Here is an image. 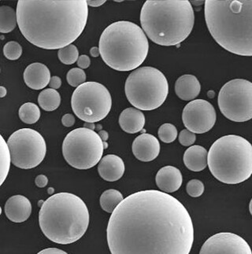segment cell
I'll use <instances>...</instances> for the list:
<instances>
[{
    "mask_svg": "<svg viewBox=\"0 0 252 254\" xmlns=\"http://www.w3.org/2000/svg\"><path fill=\"white\" fill-rule=\"evenodd\" d=\"M205 20L213 38L224 49L252 56V0H207Z\"/></svg>",
    "mask_w": 252,
    "mask_h": 254,
    "instance_id": "cell-3",
    "label": "cell"
},
{
    "mask_svg": "<svg viewBox=\"0 0 252 254\" xmlns=\"http://www.w3.org/2000/svg\"><path fill=\"white\" fill-rule=\"evenodd\" d=\"M37 254H68L58 248H48L40 251Z\"/></svg>",
    "mask_w": 252,
    "mask_h": 254,
    "instance_id": "cell-38",
    "label": "cell"
},
{
    "mask_svg": "<svg viewBox=\"0 0 252 254\" xmlns=\"http://www.w3.org/2000/svg\"><path fill=\"white\" fill-rule=\"evenodd\" d=\"M249 209H250L251 214H252V198L250 201V205H249Z\"/></svg>",
    "mask_w": 252,
    "mask_h": 254,
    "instance_id": "cell-44",
    "label": "cell"
},
{
    "mask_svg": "<svg viewBox=\"0 0 252 254\" xmlns=\"http://www.w3.org/2000/svg\"><path fill=\"white\" fill-rule=\"evenodd\" d=\"M40 229L53 243L67 245L82 238L89 224V212L74 193H55L44 201L39 212Z\"/></svg>",
    "mask_w": 252,
    "mask_h": 254,
    "instance_id": "cell-5",
    "label": "cell"
},
{
    "mask_svg": "<svg viewBox=\"0 0 252 254\" xmlns=\"http://www.w3.org/2000/svg\"><path fill=\"white\" fill-rule=\"evenodd\" d=\"M186 190H187L188 195L191 197H200L204 192V185L200 180H190L186 186Z\"/></svg>",
    "mask_w": 252,
    "mask_h": 254,
    "instance_id": "cell-32",
    "label": "cell"
},
{
    "mask_svg": "<svg viewBox=\"0 0 252 254\" xmlns=\"http://www.w3.org/2000/svg\"><path fill=\"white\" fill-rule=\"evenodd\" d=\"M35 183H36V185L38 188H45L48 184V177L44 176V175H39L38 177H36Z\"/></svg>",
    "mask_w": 252,
    "mask_h": 254,
    "instance_id": "cell-36",
    "label": "cell"
},
{
    "mask_svg": "<svg viewBox=\"0 0 252 254\" xmlns=\"http://www.w3.org/2000/svg\"><path fill=\"white\" fill-rule=\"evenodd\" d=\"M156 185L160 190L166 193H172L180 189L183 182L181 173L178 169L173 166H165L162 168L156 177Z\"/></svg>",
    "mask_w": 252,
    "mask_h": 254,
    "instance_id": "cell-19",
    "label": "cell"
},
{
    "mask_svg": "<svg viewBox=\"0 0 252 254\" xmlns=\"http://www.w3.org/2000/svg\"><path fill=\"white\" fill-rule=\"evenodd\" d=\"M159 137L161 141L166 143L173 142L177 137V130L172 124H164L159 129Z\"/></svg>",
    "mask_w": 252,
    "mask_h": 254,
    "instance_id": "cell-29",
    "label": "cell"
},
{
    "mask_svg": "<svg viewBox=\"0 0 252 254\" xmlns=\"http://www.w3.org/2000/svg\"><path fill=\"white\" fill-rule=\"evenodd\" d=\"M62 85V80L59 76H52L50 80L49 86L51 89H59Z\"/></svg>",
    "mask_w": 252,
    "mask_h": 254,
    "instance_id": "cell-37",
    "label": "cell"
},
{
    "mask_svg": "<svg viewBox=\"0 0 252 254\" xmlns=\"http://www.w3.org/2000/svg\"><path fill=\"white\" fill-rule=\"evenodd\" d=\"M201 91L199 80L193 75H183L175 83V92L180 99L193 101Z\"/></svg>",
    "mask_w": 252,
    "mask_h": 254,
    "instance_id": "cell-20",
    "label": "cell"
},
{
    "mask_svg": "<svg viewBox=\"0 0 252 254\" xmlns=\"http://www.w3.org/2000/svg\"><path fill=\"white\" fill-rule=\"evenodd\" d=\"M84 127L91 129V130H94V129H95V125L93 123H86L85 125H84Z\"/></svg>",
    "mask_w": 252,
    "mask_h": 254,
    "instance_id": "cell-43",
    "label": "cell"
},
{
    "mask_svg": "<svg viewBox=\"0 0 252 254\" xmlns=\"http://www.w3.org/2000/svg\"><path fill=\"white\" fill-rule=\"evenodd\" d=\"M51 78L49 68L42 63H32L26 67L24 72L25 84L33 90H41L47 87Z\"/></svg>",
    "mask_w": 252,
    "mask_h": 254,
    "instance_id": "cell-18",
    "label": "cell"
},
{
    "mask_svg": "<svg viewBox=\"0 0 252 254\" xmlns=\"http://www.w3.org/2000/svg\"><path fill=\"white\" fill-rule=\"evenodd\" d=\"M199 254H252L249 243L239 235L221 232L209 238Z\"/></svg>",
    "mask_w": 252,
    "mask_h": 254,
    "instance_id": "cell-14",
    "label": "cell"
},
{
    "mask_svg": "<svg viewBox=\"0 0 252 254\" xmlns=\"http://www.w3.org/2000/svg\"><path fill=\"white\" fill-rule=\"evenodd\" d=\"M216 118L214 106L204 99L190 102L182 113L184 126L195 134H203L211 130L215 125Z\"/></svg>",
    "mask_w": 252,
    "mask_h": 254,
    "instance_id": "cell-13",
    "label": "cell"
},
{
    "mask_svg": "<svg viewBox=\"0 0 252 254\" xmlns=\"http://www.w3.org/2000/svg\"><path fill=\"white\" fill-rule=\"evenodd\" d=\"M17 13L9 6H0V32L9 33L17 26Z\"/></svg>",
    "mask_w": 252,
    "mask_h": 254,
    "instance_id": "cell-24",
    "label": "cell"
},
{
    "mask_svg": "<svg viewBox=\"0 0 252 254\" xmlns=\"http://www.w3.org/2000/svg\"><path fill=\"white\" fill-rule=\"evenodd\" d=\"M90 64H91V60H90V58L87 55H81L80 57L78 58V65L82 69L88 68Z\"/></svg>",
    "mask_w": 252,
    "mask_h": 254,
    "instance_id": "cell-34",
    "label": "cell"
},
{
    "mask_svg": "<svg viewBox=\"0 0 252 254\" xmlns=\"http://www.w3.org/2000/svg\"><path fill=\"white\" fill-rule=\"evenodd\" d=\"M123 199V195L121 194V192L114 189H110L105 190L102 193L99 203L101 208L105 212L112 213Z\"/></svg>",
    "mask_w": 252,
    "mask_h": 254,
    "instance_id": "cell-25",
    "label": "cell"
},
{
    "mask_svg": "<svg viewBox=\"0 0 252 254\" xmlns=\"http://www.w3.org/2000/svg\"><path fill=\"white\" fill-rule=\"evenodd\" d=\"M5 213L12 222H25L32 213V204L25 196H12L6 201Z\"/></svg>",
    "mask_w": 252,
    "mask_h": 254,
    "instance_id": "cell-16",
    "label": "cell"
},
{
    "mask_svg": "<svg viewBox=\"0 0 252 254\" xmlns=\"http://www.w3.org/2000/svg\"><path fill=\"white\" fill-rule=\"evenodd\" d=\"M10 163L11 160L7 142L0 134V187L2 186L7 177L10 171Z\"/></svg>",
    "mask_w": 252,
    "mask_h": 254,
    "instance_id": "cell-26",
    "label": "cell"
},
{
    "mask_svg": "<svg viewBox=\"0 0 252 254\" xmlns=\"http://www.w3.org/2000/svg\"><path fill=\"white\" fill-rule=\"evenodd\" d=\"M11 163L22 169L36 168L45 158L47 146L44 137L31 128H21L8 138Z\"/></svg>",
    "mask_w": 252,
    "mask_h": 254,
    "instance_id": "cell-11",
    "label": "cell"
},
{
    "mask_svg": "<svg viewBox=\"0 0 252 254\" xmlns=\"http://www.w3.org/2000/svg\"><path fill=\"white\" fill-rule=\"evenodd\" d=\"M7 91H6V87L0 86V98H4L6 96Z\"/></svg>",
    "mask_w": 252,
    "mask_h": 254,
    "instance_id": "cell-42",
    "label": "cell"
},
{
    "mask_svg": "<svg viewBox=\"0 0 252 254\" xmlns=\"http://www.w3.org/2000/svg\"><path fill=\"white\" fill-rule=\"evenodd\" d=\"M141 23L155 44L179 45L193 29V8L188 0H147L141 9Z\"/></svg>",
    "mask_w": 252,
    "mask_h": 254,
    "instance_id": "cell-4",
    "label": "cell"
},
{
    "mask_svg": "<svg viewBox=\"0 0 252 254\" xmlns=\"http://www.w3.org/2000/svg\"><path fill=\"white\" fill-rule=\"evenodd\" d=\"M106 2L105 0H87V6H92V7H98L102 6V4Z\"/></svg>",
    "mask_w": 252,
    "mask_h": 254,
    "instance_id": "cell-39",
    "label": "cell"
},
{
    "mask_svg": "<svg viewBox=\"0 0 252 254\" xmlns=\"http://www.w3.org/2000/svg\"><path fill=\"white\" fill-rule=\"evenodd\" d=\"M1 213H2V208L0 207V215H1Z\"/></svg>",
    "mask_w": 252,
    "mask_h": 254,
    "instance_id": "cell-45",
    "label": "cell"
},
{
    "mask_svg": "<svg viewBox=\"0 0 252 254\" xmlns=\"http://www.w3.org/2000/svg\"><path fill=\"white\" fill-rule=\"evenodd\" d=\"M120 127L125 132L135 134L142 131L145 125V117L141 110L127 108L121 112L119 117Z\"/></svg>",
    "mask_w": 252,
    "mask_h": 254,
    "instance_id": "cell-21",
    "label": "cell"
},
{
    "mask_svg": "<svg viewBox=\"0 0 252 254\" xmlns=\"http://www.w3.org/2000/svg\"><path fill=\"white\" fill-rule=\"evenodd\" d=\"M62 124L65 127H72L75 124V118L71 114H65L62 118Z\"/></svg>",
    "mask_w": 252,
    "mask_h": 254,
    "instance_id": "cell-35",
    "label": "cell"
},
{
    "mask_svg": "<svg viewBox=\"0 0 252 254\" xmlns=\"http://www.w3.org/2000/svg\"><path fill=\"white\" fill-rule=\"evenodd\" d=\"M103 141L98 133L86 127L74 129L63 143V154L69 165L77 169H89L101 161Z\"/></svg>",
    "mask_w": 252,
    "mask_h": 254,
    "instance_id": "cell-9",
    "label": "cell"
},
{
    "mask_svg": "<svg viewBox=\"0 0 252 254\" xmlns=\"http://www.w3.org/2000/svg\"><path fill=\"white\" fill-rule=\"evenodd\" d=\"M196 136L195 133L188 131V129L182 130L179 135V142L184 146H190L194 144Z\"/></svg>",
    "mask_w": 252,
    "mask_h": 254,
    "instance_id": "cell-33",
    "label": "cell"
},
{
    "mask_svg": "<svg viewBox=\"0 0 252 254\" xmlns=\"http://www.w3.org/2000/svg\"><path fill=\"white\" fill-rule=\"evenodd\" d=\"M132 150L139 161L149 162L156 159L160 154V143L156 136L144 133L135 138Z\"/></svg>",
    "mask_w": 252,
    "mask_h": 254,
    "instance_id": "cell-15",
    "label": "cell"
},
{
    "mask_svg": "<svg viewBox=\"0 0 252 254\" xmlns=\"http://www.w3.org/2000/svg\"><path fill=\"white\" fill-rule=\"evenodd\" d=\"M3 54L5 57L9 60L14 61L21 57L22 54V48L21 46L15 41H10L6 43L4 46Z\"/></svg>",
    "mask_w": 252,
    "mask_h": 254,
    "instance_id": "cell-31",
    "label": "cell"
},
{
    "mask_svg": "<svg viewBox=\"0 0 252 254\" xmlns=\"http://www.w3.org/2000/svg\"><path fill=\"white\" fill-rule=\"evenodd\" d=\"M207 165L211 174L220 182H245L252 175V145L239 135L221 137L209 150Z\"/></svg>",
    "mask_w": 252,
    "mask_h": 254,
    "instance_id": "cell-7",
    "label": "cell"
},
{
    "mask_svg": "<svg viewBox=\"0 0 252 254\" xmlns=\"http://www.w3.org/2000/svg\"><path fill=\"white\" fill-rule=\"evenodd\" d=\"M220 111L227 119L245 122L252 119V83L234 79L221 88L218 98Z\"/></svg>",
    "mask_w": 252,
    "mask_h": 254,
    "instance_id": "cell-12",
    "label": "cell"
},
{
    "mask_svg": "<svg viewBox=\"0 0 252 254\" xmlns=\"http://www.w3.org/2000/svg\"><path fill=\"white\" fill-rule=\"evenodd\" d=\"M67 80L70 85L74 87H78L85 83V72L80 68H71L67 73Z\"/></svg>",
    "mask_w": 252,
    "mask_h": 254,
    "instance_id": "cell-30",
    "label": "cell"
},
{
    "mask_svg": "<svg viewBox=\"0 0 252 254\" xmlns=\"http://www.w3.org/2000/svg\"><path fill=\"white\" fill-rule=\"evenodd\" d=\"M99 176L108 182H115L123 177L125 164L123 160L114 154H108L101 159L98 165Z\"/></svg>",
    "mask_w": 252,
    "mask_h": 254,
    "instance_id": "cell-17",
    "label": "cell"
},
{
    "mask_svg": "<svg viewBox=\"0 0 252 254\" xmlns=\"http://www.w3.org/2000/svg\"><path fill=\"white\" fill-rule=\"evenodd\" d=\"M99 135L100 138H102V140L103 142H106V140L108 139V133L106 132V131H100L99 132Z\"/></svg>",
    "mask_w": 252,
    "mask_h": 254,
    "instance_id": "cell-41",
    "label": "cell"
},
{
    "mask_svg": "<svg viewBox=\"0 0 252 254\" xmlns=\"http://www.w3.org/2000/svg\"><path fill=\"white\" fill-rule=\"evenodd\" d=\"M99 49L102 60L109 67L120 72H129L145 61L149 44L141 27L131 21H120L102 32Z\"/></svg>",
    "mask_w": 252,
    "mask_h": 254,
    "instance_id": "cell-6",
    "label": "cell"
},
{
    "mask_svg": "<svg viewBox=\"0 0 252 254\" xmlns=\"http://www.w3.org/2000/svg\"><path fill=\"white\" fill-rule=\"evenodd\" d=\"M129 103L141 110H153L164 103L169 84L161 71L153 67H141L131 72L125 85Z\"/></svg>",
    "mask_w": 252,
    "mask_h": 254,
    "instance_id": "cell-8",
    "label": "cell"
},
{
    "mask_svg": "<svg viewBox=\"0 0 252 254\" xmlns=\"http://www.w3.org/2000/svg\"><path fill=\"white\" fill-rule=\"evenodd\" d=\"M17 25L23 36L36 47L62 49L82 34L87 24L86 0H19Z\"/></svg>",
    "mask_w": 252,
    "mask_h": 254,
    "instance_id": "cell-2",
    "label": "cell"
},
{
    "mask_svg": "<svg viewBox=\"0 0 252 254\" xmlns=\"http://www.w3.org/2000/svg\"><path fill=\"white\" fill-rule=\"evenodd\" d=\"M207 150L202 146H190L184 152V163L186 167L192 172H201L207 166Z\"/></svg>",
    "mask_w": 252,
    "mask_h": 254,
    "instance_id": "cell-22",
    "label": "cell"
},
{
    "mask_svg": "<svg viewBox=\"0 0 252 254\" xmlns=\"http://www.w3.org/2000/svg\"><path fill=\"white\" fill-rule=\"evenodd\" d=\"M18 114L21 122L27 125H32L40 119V110L35 103H26L20 107Z\"/></svg>",
    "mask_w": 252,
    "mask_h": 254,
    "instance_id": "cell-27",
    "label": "cell"
},
{
    "mask_svg": "<svg viewBox=\"0 0 252 254\" xmlns=\"http://www.w3.org/2000/svg\"><path fill=\"white\" fill-rule=\"evenodd\" d=\"M106 238L111 254H189L193 224L174 197L142 190L128 196L112 212Z\"/></svg>",
    "mask_w": 252,
    "mask_h": 254,
    "instance_id": "cell-1",
    "label": "cell"
},
{
    "mask_svg": "<svg viewBox=\"0 0 252 254\" xmlns=\"http://www.w3.org/2000/svg\"><path fill=\"white\" fill-rule=\"evenodd\" d=\"M71 106L79 119L94 124L108 115L111 110V95L104 85L97 82H86L74 91Z\"/></svg>",
    "mask_w": 252,
    "mask_h": 254,
    "instance_id": "cell-10",
    "label": "cell"
},
{
    "mask_svg": "<svg viewBox=\"0 0 252 254\" xmlns=\"http://www.w3.org/2000/svg\"><path fill=\"white\" fill-rule=\"evenodd\" d=\"M58 57L61 63L65 64H72L76 63L79 58V52L76 46H67L66 48L59 50Z\"/></svg>",
    "mask_w": 252,
    "mask_h": 254,
    "instance_id": "cell-28",
    "label": "cell"
},
{
    "mask_svg": "<svg viewBox=\"0 0 252 254\" xmlns=\"http://www.w3.org/2000/svg\"><path fill=\"white\" fill-rule=\"evenodd\" d=\"M90 54H91V55L93 58L99 57V55H100L99 48H96V47L91 48V50H90Z\"/></svg>",
    "mask_w": 252,
    "mask_h": 254,
    "instance_id": "cell-40",
    "label": "cell"
},
{
    "mask_svg": "<svg viewBox=\"0 0 252 254\" xmlns=\"http://www.w3.org/2000/svg\"><path fill=\"white\" fill-rule=\"evenodd\" d=\"M38 103L40 107L45 111H54L60 106V94L56 90L51 88L44 90L39 95Z\"/></svg>",
    "mask_w": 252,
    "mask_h": 254,
    "instance_id": "cell-23",
    "label": "cell"
}]
</instances>
